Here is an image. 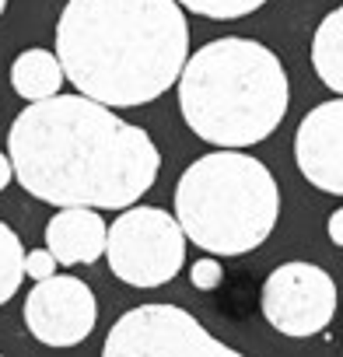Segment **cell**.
I'll list each match as a JSON object with an SVG mask.
<instances>
[{"instance_id": "obj_4", "label": "cell", "mask_w": 343, "mask_h": 357, "mask_svg": "<svg viewBox=\"0 0 343 357\" xmlns=\"http://www.w3.org/2000/svg\"><path fill=\"white\" fill-rule=\"evenodd\" d=\"M176 218L186 238L211 256H245L273 235L280 186L259 158L221 147L183 172L176 186Z\"/></svg>"}, {"instance_id": "obj_12", "label": "cell", "mask_w": 343, "mask_h": 357, "mask_svg": "<svg viewBox=\"0 0 343 357\" xmlns=\"http://www.w3.org/2000/svg\"><path fill=\"white\" fill-rule=\"evenodd\" d=\"M312 67L329 91L343 95V8L319 22L312 36Z\"/></svg>"}, {"instance_id": "obj_14", "label": "cell", "mask_w": 343, "mask_h": 357, "mask_svg": "<svg viewBox=\"0 0 343 357\" xmlns=\"http://www.w3.org/2000/svg\"><path fill=\"white\" fill-rule=\"evenodd\" d=\"M179 4L200 18H211V22H235V18L259 11L266 0H179Z\"/></svg>"}, {"instance_id": "obj_17", "label": "cell", "mask_w": 343, "mask_h": 357, "mask_svg": "<svg viewBox=\"0 0 343 357\" xmlns=\"http://www.w3.org/2000/svg\"><path fill=\"white\" fill-rule=\"evenodd\" d=\"M326 231H329L333 245H340V249H343V207L329 214V225H326Z\"/></svg>"}, {"instance_id": "obj_7", "label": "cell", "mask_w": 343, "mask_h": 357, "mask_svg": "<svg viewBox=\"0 0 343 357\" xmlns=\"http://www.w3.org/2000/svg\"><path fill=\"white\" fill-rule=\"evenodd\" d=\"M263 315L266 322L291 340L322 333L336 312V284L315 263H284L263 284Z\"/></svg>"}, {"instance_id": "obj_16", "label": "cell", "mask_w": 343, "mask_h": 357, "mask_svg": "<svg viewBox=\"0 0 343 357\" xmlns=\"http://www.w3.org/2000/svg\"><path fill=\"white\" fill-rule=\"evenodd\" d=\"M53 273H56V256H53L49 249H32V252H25V277L46 280V277H53Z\"/></svg>"}, {"instance_id": "obj_8", "label": "cell", "mask_w": 343, "mask_h": 357, "mask_svg": "<svg viewBox=\"0 0 343 357\" xmlns=\"http://www.w3.org/2000/svg\"><path fill=\"white\" fill-rule=\"evenodd\" d=\"M98 322V301L91 287L77 277L53 273L36 280L25 298V326L46 347H77L91 336Z\"/></svg>"}, {"instance_id": "obj_13", "label": "cell", "mask_w": 343, "mask_h": 357, "mask_svg": "<svg viewBox=\"0 0 343 357\" xmlns=\"http://www.w3.org/2000/svg\"><path fill=\"white\" fill-rule=\"evenodd\" d=\"M25 280V245L11 225L0 221V305H8Z\"/></svg>"}, {"instance_id": "obj_20", "label": "cell", "mask_w": 343, "mask_h": 357, "mask_svg": "<svg viewBox=\"0 0 343 357\" xmlns=\"http://www.w3.org/2000/svg\"><path fill=\"white\" fill-rule=\"evenodd\" d=\"M0 357H4V354H0Z\"/></svg>"}, {"instance_id": "obj_3", "label": "cell", "mask_w": 343, "mask_h": 357, "mask_svg": "<svg viewBox=\"0 0 343 357\" xmlns=\"http://www.w3.org/2000/svg\"><path fill=\"white\" fill-rule=\"evenodd\" d=\"M291 84L284 63L256 39L224 36L200 46L179 77L186 126L214 147H252L287 116Z\"/></svg>"}, {"instance_id": "obj_6", "label": "cell", "mask_w": 343, "mask_h": 357, "mask_svg": "<svg viewBox=\"0 0 343 357\" xmlns=\"http://www.w3.org/2000/svg\"><path fill=\"white\" fill-rule=\"evenodd\" d=\"M102 357H245L179 305H140L116 319Z\"/></svg>"}, {"instance_id": "obj_10", "label": "cell", "mask_w": 343, "mask_h": 357, "mask_svg": "<svg viewBox=\"0 0 343 357\" xmlns=\"http://www.w3.org/2000/svg\"><path fill=\"white\" fill-rule=\"evenodd\" d=\"M109 225L95 207H60L46 225V249L60 266H91L105 256Z\"/></svg>"}, {"instance_id": "obj_9", "label": "cell", "mask_w": 343, "mask_h": 357, "mask_svg": "<svg viewBox=\"0 0 343 357\" xmlns=\"http://www.w3.org/2000/svg\"><path fill=\"white\" fill-rule=\"evenodd\" d=\"M294 161L308 186L343 197V95L315 105L298 123Z\"/></svg>"}, {"instance_id": "obj_15", "label": "cell", "mask_w": 343, "mask_h": 357, "mask_svg": "<svg viewBox=\"0 0 343 357\" xmlns=\"http://www.w3.org/2000/svg\"><path fill=\"white\" fill-rule=\"evenodd\" d=\"M221 280H224V266H221L214 256L197 259V263L190 266V284H193L197 291H218Z\"/></svg>"}, {"instance_id": "obj_1", "label": "cell", "mask_w": 343, "mask_h": 357, "mask_svg": "<svg viewBox=\"0 0 343 357\" xmlns=\"http://www.w3.org/2000/svg\"><path fill=\"white\" fill-rule=\"evenodd\" d=\"M8 154L25 193L53 207H133L161 172L158 144L88 95L29 102L8 130Z\"/></svg>"}, {"instance_id": "obj_2", "label": "cell", "mask_w": 343, "mask_h": 357, "mask_svg": "<svg viewBox=\"0 0 343 357\" xmlns=\"http://www.w3.org/2000/svg\"><path fill=\"white\" fill-rule=\"evenodd\" d=\"M67 81L112 109H133L179 84L190 25L179 0H67L56 22Z\"/></svg>"}, {"instance_id": "obj_5", "label": "cell", "mask_w": 343, "mask_h": 357, "mask_svg": "<svg viewBox=\"0 0 343 357\" xmlns=\"http://www.w3.org/2000/svg\"><path fill=\"white\" fill-rule=\"evenodd\" d=\"M186 231L179 218L161 207H126L112 228L105 259L109 270L130 287H161L176 280L186 263Z\"/></svg>"}, {"instance_id": "obj_19", "label": "cell", "mask_w": 343, "mask_h": 357, "mask_svg": "<svg viewBox=\"0 0 343 357\" xmlns=\"http://www.w3.org/2000/svg\"><path fill=\"white\" fill-rule=\"evenodd\" d=\"M8 11V0H0V15H4Z\"/></svg>"}, {"instance_id": "obj_11", "label": "cell", "mask_w": 343, "mask_h": 357, "mask_svg": "<svg viewBox=\"0 0 343 357\" xmlns=\"http://www.w3.org/2000/svg\"><path fill=\"white\" fill-rule=\"evenodd\" d=\"M63 77H67L63 74V63L49 50H25L11 63V88L25 102H46V98L60 95Z\"/></svg>"}, {"instance_id": "obj_18", "label": "cell", "mask_w": 343, "mask_h": 357, "mask_svg": "<svg viewBox=\"0 0 343 357\" xmlns=\"http://www.w3.org/2000/svg\"><path fill=\"white\" fill-rule=\"evenodd\" d=\"M11 175H15V165H11V154H4L0 151V193L8 190V183H11Z\"/></svg>"}]
</instances>
